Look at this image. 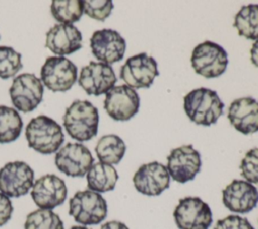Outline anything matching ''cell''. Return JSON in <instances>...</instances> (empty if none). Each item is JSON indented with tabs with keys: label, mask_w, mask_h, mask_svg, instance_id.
I'll return each mask as SVG.
<instances>
[{
	"label": "cell",
	"mask_w": 258,
	"mask_h": 229,
	"mask_svg": "<svg viewBox=\"0 0 258 229\" xmlns=\"http://www.w3.org/2000/svg\"><path fill=\"white\" fill-rule=\"evenodd\" d=\"M183 108L187 117L198 125L210 126L223 114L224 103L216 91L198 88L183 98Z\"/></svg>",
	"instance_id": "1"
},
{
	"label": "cell",
	"mask_w": 258,
	"mask_h": 229,
	"mask_svg": "<svg viewBox=\"0 0 258 229\" xmlns=\"http://www.w3.org/2000/svg\"><path fill=\"white\" fill-rule=\"evenodd\" d=\"M98 109L89 101L76 100L66 110L63 126L68 134L78 141H88L98 132Z\"/></svg>",
	"instance_id": "2"
},
{
	"label": "cell",
	"mask_w": 258,
	"mask_h": 229,
	"mask_svg": "<svg viewBox=\"0 0 258 229\" xmlns=\"http://www.w3.org/2000/svg\"><path fill=\"white\" fill-rule=\"evenodd\" d=\"M25 136L28 146L42 154L55 152L64 140L61 126L45 115L37 116L29 121Z\"/></svg>",
	"instance_id": "3"
},
{
	"label": "cell",
	"mask_w": 258,
	"mask_h": 229,
	"mask_svg": "<svg viewBox=\"0 0 258 229\" xmlns=\"http://www.w3.org/2000/svg\"><path fill=\"white\" fill-rule=\"evenodd\" d=\"M107 202L97 192L86 190L77 192L70 200L69 213L76 222L96 225L107 217Z\"/></svg>",
	"instance_id": "4"
},
{
	"label": "cell",
	"mask_w": 258,
	"mask_h": 229,
	"mask_svg": "<svg viewBox=\"0 0 258 229\" xmlns=\"http://www.w3.org/2000/svg\"><path fill=\"white\" fill-rule=\"evenodd\" d=\"M195 72L205 78H218L227 69L228 53L218 43L207 40L198 44L191 53Z\"/></svg>",
	"instance_id": "5"
},
{
	"label": "cell",
	"mask_w": 258,
	"mask_h": 229,
	"mask_svg": "<svg viewBox=\"0 0 258 229\" xmlns=\"http://www.w3.org/2000/svg\"><path fill=\"white\" fill-rule=\"evenodd\" d=\"M173 218L179 229H209L213 222L210 206L198 197L180 199Z\"/></svg>",
	"instance_id": "6"
},
{
	"label": "cell",
	"mask_w": 258,
	"mask_h": 229,
	"mask_svg": "<svg viewBox=\"0 0 258 229\" xmlns=\"http://www.w3.org/2000/svg\"><path fill=\"white\" fill-rule=\"evenodd\" d=\"M78 69L76 65L63 56H49L45 60L40 80L53 92H64L72 88L77 81Z\"/></svg>",
	"instance_id": "7"
},
{
	"label": "cell",
	"mask_w": 258,
	"mask_h": 229,
	"mask_svg": "<svg viewBox=\"0 0 258 229\" xmlns=\"http://www.w3.org/2000/svg\"><path fill=\"white\" fill-rule=\"evenodd\" d=\"M9 94L14 107L27 113L40 104L43 96V85L35 75L29 73L21 74L14 78Z\"/></svg>",
	"instance_id": "8"
},
{
	"label": "cell",
	"mask_w": 258,
	"mask_h": 229,
	"mask_svg": "<svg viewBox=\"0 0 258 229\" xmlns=\"http://www.w3.org/2000/svg\"><path fill=\"white\" fill-rule=\"evenodd\" d=\"M33 181L34 171L24 161H11L0 168V192L8 198L26 195Z\"/></svg>",
	"instance_id": "9"
},
{
	"label": "cell",
	"mask_w": 258,
	"mask_h": 229,
	"mask_svg": "<svg viewBox=\"0 0 258 229\" xmlns=\"http://www.w3.org/2000/svg\"><path fill=\"white\" fill-rule=\"evenodd\" d=\"M156 76L157 63L146 52L128 58L120 70V78L134 90L149 88Z\"/></svg>",
	"instance_id": "10"
},
{
	"label": "cell",
	"mask_w": 258,
	"mask_h": 229,
	"mask_svg": "<svg viewBox=\"0 0 258 229\" xmlns=\"http://www.w3.org/2000/svg\"><path fill=\"white\" fill-rule=\"evenodd\" d=\"M201 166V154L190 144L172 149L167 156L166 168L172 180L177 183L184 184L194 180Z\"/></svg>",
	"instance_id": "11"
},
{
	"label": "cell",
	"mask_w": 258,
	"mask_h": 229,
	"mask_svg": "<svg viewBox=\"0 0 258 229\" xmlns=\"http://www.w3.org/2000/svg\"><path fill=\"white\" fill-rule=\"evenodd\" d=\"M140 98L137 92L127 85L114 86L106 93L104 108L108 115L117 121L131 119L139 109Z\"/></svg>",
	"instance_id": "12"
},
{
	"label": "cell",
	"mask_w": 258,
	"mask_h": 229,
	"mask_svg": "<svg viewBox=\"0 0 258 229\" xmlns=\"http://www.w3.org/2000/svg\"><path fill=\"white\" fill-rule=\"evenodd\" d=\"M92 53L101 63L111 65L120 62L126 50V41L114 29H101L93 33L90 39Z\"/></svg>",
	"instance_id": "13"
},
{
	"label": "cell",
	"mask_w": 258,
	"mask_h": 229,
	"mask_svg": "<svg viewBox=\"0 0 258 229\" xmlns=\"http://www.w3.org/2000/svg\"><path fill=\"white\" fill-rule=\"evenodd\" d=\"M54 162L69 177H84L92 166L94 158L84 144L68 143L56 152Z\"/></svg>",
	"instance_id": "14"
},
{
	"label": "cell",
	"mask_w": 258,
	"mask_h": 229,
	"mask_svg": "<svg viewBox=\"0 0 258 229\" xmlns=\"http://www.w3.org/2000/svg\"><path fill=\"white\" fill-rule=\"evenodd\" d=\"M68 194L63 180L55 175H44L37 179L31 191V198L39 209L51 210L61 205Z\"/></svg>",
	"instance_id": "15"
},
{
	"label": "cell",
	"mask_w": 258,
	"mask_h": 229,
	"mask_svg": "<svg viewBox=\"0 0 258 229\" xmlns=\"http://www.w3.org/2000/svg\"><path fill=\"white\" fill-rule=\"evenodd\" d=\"M170 176L165 165L152 161L142 164L133 176L135 189L146 196H158L169 187Z\"/></svg>",
	"instance_id": "16"
},
{
	"label": "cell",
	"mask_w": 258,
	"mask_h": 229,
	"mask_svg": "<svg viewBox=\"0 0 258 229\" xmlns=\"http://www.w3.org/2000/svg\"><path fill=\"white\" fill-rule=\"evenodd\" d=\"M117 82L116 75L110 65L90 62L81 70L79 85L89 95L99 96L111 90Z\"/></svg>",
	"instance_id": "17"
},
{
	"label": "cell",
	"mask_w": 258,
	"mask_h": 229,
	"mask_svg": "<svg viewBox=\"0 0 258 229\" xmlns=\"http://www.w3.org/2000/svg\"><path fill=\"white\" fill-rule=\"evenodd\" d=\"M222 194L225 207L235 213H248L258 204V190L247 181L233 180Z\"/></svg>",
	"instance_id": "18"
},
{
	"label": "cell",
	"mask_w": 258,
	"mask_h": 229,
	"mask_svg": "<svg viewBox=\"0 0 258 229\" xmlns=\"http://www.w3.org/2000/svg\"><path fill=\"white\" fill-rule=\"evenodd\" d=\"M228 119L236 130L243 134L258 131V101L252 97L234 100L229 107Z\"/></svg>",
	"instance_id": "19"
},
{
	"label": "cell",
	"mask_w": 258,
	"mask_h": 229,
	"mask_svg": "<svg viewBox=\"0 0 258 229\" xmlns=\"http://www.w3.org/2000/svg\"><path fill=\"white\" fill-rule=\"evenodd\" d=\"M45 46L58 55L71 54L82 47V33L73 24H55L46 33Z\"/></svg>",
	"instance_id": "20"
},
{
	"label": "cell",
	"mask_w": 258,
	"mask_h": 229,
	"mask_svg": "<svg viewBox=\"0 0 258 229\" xmlns=\"http://www.w3.org/2000/svg\"><path fill=\"white\" fill-rule=\"evenodd\" d=\"M118 178V173L113 165L101 161L96 162L92 164L87 173L88 188L97 193L112 191L116 186Z\"/></svg>",
	"instance_id": "21"
},
{
	"label": "cell",
	"mask_w": 258,
	"mask_h": 229,
	"mask_svg": "<svg viewBox=\"0 0 258 229\" xmlns=\"http://www.w3.org/2000/svg\"><path fill=\"white\" fill-rule=\"evenodd\" d=\"M95 151L101 162L112 165L121 161L126 151V145L118 135L107 134L99 139Z\"/></svg>",
	"instance_id": "22"
},
{
	"label": "cell",
	"mask_w": 258,
	"mask_h": 229,
	"mask_svg": "<svg viewBox=\"0 0 258 229\" xmlns=\"http://www.w3.org/2000/svg\"><path fill=\"white\" fill-rule=\"evenodd\" d=\"M23 122L18 112L8 106H0V143L16 140L21 133Z\"/></svg>",
	"instance_id": "23"
},
{
	"label": "cell",
	"mask_w": 258,
	"mask_h": 229,
	"mask_svg": "<svg viewBox=\"0 0 258 229\" xmlns=\"http://www.w3.org/2000/svg\"><path fill=\"white\" fill-rule=\"evenodd\" d=\"M234 26L239 35L248 39H258V4L242 6L235 16Z\"/></svg>",
	"instance_id": "24"
},
{
	"label": "cell",
	"mask_w": 258,
	"mask_h": 229,
	"mask_svg": "<svg viewBox=\"0 0 258 229\" xmlns=\"http://www.w3.org/2000/svg\"><path fill=\"white\" fill-rule=\"evenodd\" d=\"M52 16L61 23L72 24L81 19L84 12V1L54 0L50 6Z\"/></svg>",
	"instance_id": "25"
},
{
	"label": "cell",
	"mask_w": 258,
	"mask_h": 229,
	"mask_svg": "<svg viewBox=\"0 0 258 229\" xmlns=\"http://www.w3.org/2000/svg\"><path fill=\"white\" fill-rule=\"evenodd\" d=\"M24 229H63V224L51 210L37 209L26 216Z\"/></svg>",
	"instance_id": "26"
},
{
	"label": "cell",
	"mask_w": 258,
	"mask_h": 229,
	"mask_svg": "<svg viewBox=\"0 0 258 229\" xmlns=\"http://www.w3.org/2000/svg\"><path fill=\"white\" fill-rule=\"evenodd\" d=\"M21 69V54L10 46H0V78H12Z\"/></svg>",
	"instance_id": "27"
},
{
	"label": "cell",
	"mask_w": 258,
	"mask_h": 229,
	"mask_svg": "<svg viewBox=\"0 0 258 229\" xmlns=\"http://www.w3.org/2000/svg\"><path fill=\"white\" fill-rule=\"evenodd\" d=\"M241 176L249 183L258 184V147L250 149L240 164Z\"/></svg>",
	"instance_id": "28"
},
{
	"label": "cell",
	"mask_w": 258,
	"mask_h": 229,
	"mask_svg": "<svg viewBox=\"0 0 258 229\" xmlns=\"http://www.w3.org/2000/svg\"><path fill=\"white\" fill-rule=\"evenodd\" d=\"M114 5L111 0H93V1H84V12L99 21H104L113 9Z\"/></svg>",
	"instance_id": "29"
},
{
	"label": "cell",
	"mask_w": 258,
	"mask_h": 229,
	"mask_svg": "<svg viewBox=\"0 0 258 229\" xmlns=\"http://www.w3.org/2000/svg\"><path fill=\"white\" fill-rule=\"evenodd\" d=\"M214 229H254V227L246 218L238 215H230L218 220Z\"/></svg>",
	"instance_id": "30"
},
{
	"label": "cell",
	"mask_w": 258,
	"mask_h": 229,
	"mask_svg": "<svg viewBox=\"0 0 258 229\" xmlns=\"http://www.w3.org/2000/svg\"><path fill=\"white\" fill-rule=\"evenodd\" d=\"M12 212L13 207L10 199L0 192V227L10 220Z\"/></svg>",
	"instance_id": "31"
},
{
	"label": "cell",
	"mask_w": 258,
	"mask_h": 229,
	"mask_svg": "<svg viewBox=\"0 0 258 229\" xmlns=\"http://www.w3.org/2000/svg\"><path fill=\"white\" fill-rule=\"evenodd\" d=\"M100 229H129V228L120 221H109L103 224Z\"/></svg>",
	"instance_id": "32"
},
{
	"label": "cell",
	"mask_w": 258,
	"mask_h": 229,
	"mask_svg": "<svg viewBox=\"0 0 258 229\" xmlns=\"http://www.w3.org/2000/svg\"><path fill=\"white\" fill-rule=\"evenodd\" d=\"M250 53H251V62L253 63L254 66L258 68V39L253 43Z\"/></svg>",
	"instance_id": "33"
},
{
	"label": "cell",
	"mask_w": 258,
	"mask_h": 229,
	"mask_svg": "<svg viewBox=\"0 0 258 229\" xmlns=\"http://www.w3.org/2000/svg\"><path fill=\"white\" fill-rule=\"evenodd\" d=\"M70 229H89V228H87V227H85V226H73V227L70 228Z\"/></svg>",
	"instance_id": "34"
}]
</instances>
